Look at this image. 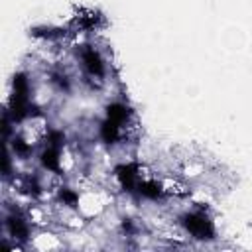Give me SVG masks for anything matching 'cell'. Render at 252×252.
<instances>
[{
  "instance_id": "cell-1",
  "label": "cell",
  "mask_w": 252,
  "mask_h": 252,
  "mask_svg": "<svg viewBox=\"0 0 252 252\" xmlns=\"http://www.w3.org/2000/svg\"><path fill=\"white\" fill-rule=\"evenodd\" d=\"M181 224L185 226V230L193 238H199V240L213 238V222H211V219L203 211L183 213L181 215Z\"/></svg>"
}]
</instances>
